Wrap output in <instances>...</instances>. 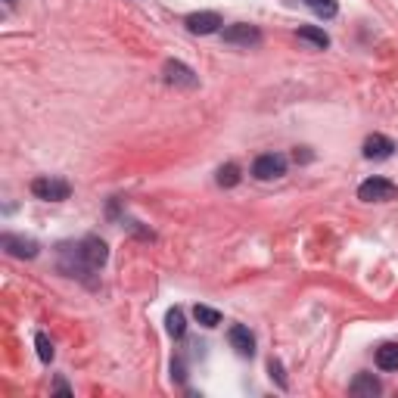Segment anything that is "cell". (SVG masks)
I'll return each instance as SVG.
<instances>
[{
  "label": "cell",
  "mask_w": 398,
  "mask_h": 398,
  "mask_svg": "<svg viewBox=\"0 0 398 398\" xmlns=\"http://www.w3.org/2000/svg\"><path fill=\"white\" fill-rule=\"evenodd\" d=\"M31 193L44 202H62V199H69L72 187H69V181H62V177L47 175V177H35V181H31Z\"/></svg>",
  "instance_id": "2"
},
{
  "label": "cell",
  "mask_w": 398,
  "mask_h": 398,
  "mask_svg": "<svg viewBox=\"0 0 398 398\" xmlns=\"http://www.w3.org/2000/svg\"><path fill=\"white\" fill-rule=\"evenodd\" d=\"M35 346H38V358L50 364V361H53V355H56V352H53V343H50V339H47L44 333H38V336H35Z\"/></svg>",
  "instance_id": "18"
},
{
  "label": "cell",
  "mask_w": 398,
  "mask_h": 398,
  "mask_svg": "<svg viewBox=\"0 0 398 398\" xmlns=\"http://www.w3.org/2000/svg\"><path fill=\"white\" fill-rule=\"evenodd\" d=\"M172 377H175V380H184V364H181V361L172 364Z\"/></svg>",
  "instance_id": "20"
},
{
  "label": "cell",
  "mask_w": 398,
  "mask_h": 398,
  "mask_svg": "<svg viewBox=\"0 0 398 398\" xmlns=\"http://www.w3.org/2000/svg\"><path fill=\"white\" fill-rule=\"evenodd\" d=\"M75 258H78V271H100L103 265H106V258H109V249H106V243L103 240H96V237H87L84 243H78L75 246Z\"/></svg>",
  "instance_id": "1"
},
{
  "label": "cell",
  "mask_w": 398,
  "mask_h": 398,
  "mask_svg": "<svg viewBox=\"0 0 398 398\" xmlns=\"http://www.w3.org/2000/svg\"><path fill=\"white\" fill-rule=\"evenodd\" d=\"M380 380L373 377V373H358V377L352 380V386H348V392L352 395H358V398H373V395H380Z\"/></svg>",
  "instance_id": "11"
},
{
  "label": "cell",
  "mask_w": 398,
  "mask_h": 398,
  "mask_svg": "<svg viewBox=\"0 0 398 398\" xmlns=\"http://www.w3.org/2000/svg\"><path fill=\"white\" fill-rule=\"evenodd\" d=\"M221 38L227 44H240V47H249V44H258L262 40V31L255 26H246V22H237V26H227L221 31Z\"/></svg>",
  "instance_id": "6"
},
{
  "label": "cell",
  "mask_w": 398,
  "mask_h": 398,
  "mask_svg": "<svg viewBox=\"0 0 398 398\" xmlns=\"http://www.w3.org/2000/svg\"><path fill=\"white\" fill-rule=\"evenodd\" d=\"M193 318H197V324H199V327H206V330H212V327L221 324V314H218L215 308H209V305H197V308H193Z\"/></svg>",
  "instance_id": "14"
},
{
  "label": "cell",
  "mask_w": 398,
  "mask_h": 398,
  "mask_svg": "<svg viewBox=\"0 0 398 398\" xmlns=\"http://www.w3.org/2000/svg\"><path fill=\"white\" fill-rule=\"evenodd\" d=\"M377 367L380 370H398V343H383L377 348Z\"/></svg>",
  "instance_id": "12"
},
{
  "label": "cell",
  "mask_w": 398,
  "mask_h": 398,
  "mask_svg": "<svg viewBox=\"0 0 398 398\" xmlns=\"http://www.w3.org/2000/svg\"><path fill=\"white\" fill-rule=\"evenodd\" d=\"M227 339H231L233 352L243 355V358H253L255 355V336L249 333V327H243V324H233V327L227 330Z\"/></svg>",
  "instance_id": "8"
},
{
  "label": "cell",
  "mask_w": 398,
  "mask_h": 398,
  "mask_svg": "<svg viewBox=\"0 0 398 398\" xmlns=\"http://www.w3.org/2000/svg\"><path fill=\"white\" fill-rule=\"evenodd\" d=\"M13 4H16V0H6V6H13Z\"/></svg>",
  "instance_id": "21"
},
{
  "label": "cell",
  "mask_w": 398,
  "mask_h": 398,
  "mask_svg": "<svg viewBox=\"0 0 398 398\" xmlns=\"http://www.w3.org/2000/svg\"><path fill=\"white\" fill-rule=\"evenodd\" d=\"M0 246L16 258H35L38 255V243L28 237H16V233H4V237H0Z\"/></svg>",
  "instance_id": "9"
},
{
  "label": "cell",
  "mask_w": 398,
  "mask_h": 398,
  "mask_svg": "<svg viewBox=\"0 0 398 398\" xmlns=\"http://www.w3.org/2000/svg\"><path fill=\"white\" fill-rule=\"evenodd\" d=\"M184 26L190 35H215L218 28H221V16L212 13V10H206V13H190L184 19Z\"/></svg>",
  "instance_id": "5"
},
{
  "label": "cell",
  "mask_w": 398,
  "mask_h": 398,
  "mask_svg": "<svg viewBox=\"0 0 398 398\" xmlns=\"http://www.w3.org/2000/svg\"><path fill=\"white\" fill-rule=\"evenodd\" d=\"M240 177L243 175H240V168L233 165V162H227V165L218 168V184H221V187H237Z\"/></svg>",
  "instance_id": "17"
},
{
  "label": "cell",
  "mask_w": 398,
  "mask_h": 398,
  "mask_svg": "<svg viewBox=\"0 0 398 398\" xmlns=\"http://www.w3.org/2000/svg\"><path fill=\"white\" fill-rule=\"evenodd\" d=\"M305 6H308L311 13H318L321 19H333V16H336V10H339L336 0H305Z\"/></svg>",
  "instance_id": "16"
},
{
  "label": "cell",
  "mask_w": 398,
  "mask_h": 398,
  "mask_svg": "<svg viewBox=\"0 0 398 398\" xmlns=\"http://www.w3.org/2000/svg\"><path fill=\"white\" fill-rule=\"evenodd\" d=\"M395 153V143L389 140L386 134H370L364 140V159H373V162H383Z\"/></svg>",
  "instance_id": "10"
},
{
  "label": "cell",
  "mask_w": 398,
  "mask_h": 398,
  "mask_svg": "<svg viewBox=\"0 0 398 398\" xmlns=\"http://www.w3.org/2000/svg\"><path fill=\"white\" fill-rule=\"evenodd\" d=\"M165 327H168V336L172 339H184L187 336V318L181 308H172V311L165 314Z\"/></svg>",
  "instance_id": "13"
},
{
  "label": "cell",
  "mask_w": 398,
  "mask_h": 398,
  "mask_svg": "<svg viewBox=\"0 0 398 398\" xmlns=\"http://www.w3.org/2000/svg\"><path fill=\"white\" fill-rule=\"evenodd\" d=\"M299 40H308V44H314V47H318V50H327V47H330V38L324 35L321 28H314V26L299 28Z\"/></svg>",
  "instance_id": "15"
},
{
  "label": "cell",
  "mask_w": 398,
  "mask_h": 398,
  "mask_svg": "<svg viewBox=\"0 0 398 398\" xmlns=\"http://www.w3.org/2000/svg\"><path fill=\"white\" fill-rule=\"evenodd\" d=\"M253 175L258 181H274V177H283L287 175V159L280 153H265L253 162Z\"/></svg>",
  "instance_id": "4"
},
{
  "label": "cell",
  "mask_w": 398,
  "mask_h": 398,
  "mask_svg": "<svg viewBox=\"0 0 398 398\" xmlns=\"http://www.w3.org/2000/svg\"><path fill=\"white\" fill-rule=\"evenodd\" d=\"M165 81L168 84H175V87H197L199 84L197 72H193L190 66H184V62H177V60L165 62Z\"/></svg>",
  "instance_id": "7"
},
{
  "label": "cell",
  "mask_w": 398,
  "mask_h": 398,
  "mask_svg": "<svg viewBox=\"0 0 398 398\" xmlns=\"http://www.w3.org/2000/svg\"><path fill=\"white\" fill-rule=\"evenodd\" d=\"M398 197V187L386 177H367L361 187H358V199L364 202H389Z\"/></svg>",
  "instance_id": "3"
},
{
  "label": "cell",
  "mask_w": 398,
  "mask_h": 398,
  "mask_svg": "<svg viewBox=\"0 0 398 398\" xmlns=\"http://www.w3.org/2000/svg\"><path fill=\"white\" fill-rule=\"evenodd\" d=\"M267 367H271V377H277V383L287 389V377H283V367H280V361H274L271 358V364H267Z\"/></svg>",
  "instance_id": "19"
}]
</instances>
